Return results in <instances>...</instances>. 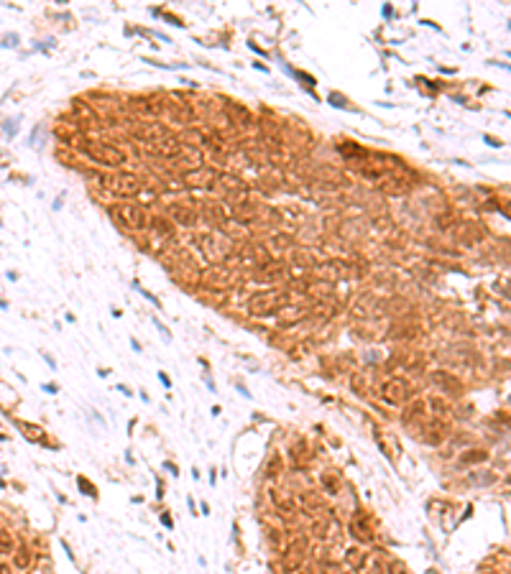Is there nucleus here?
Returning a JSON list of instances; mask_svg holds the SVG:
<instances>
[{"instance_id":"1","label":"nucleus","mask_w":511,"mask_h":574,"mask_svg":"<svg viewBox=\"0 0 511 574\" xmlns=\"http://www.w3.org/2000/svg\"><path fill=\"white\" fill-rule=\"evenodd\" d=\"M102 189L113 191L115 197H136L141 191V181L130 174H95L92 176Z\"/></svg>"},{"instance_id":"2","label":"nucleus","mask_w":511,"mask_h":574,"mask_svg":"<svg viewBox=\"0 0 511 574\" xmlns=\"http://www.w3.org/2000/svg\"><path fill=\"white\" fill-rule=\"evenodd\" d=\"M110 217L123 227V230H130V233H138V230H146L148 227V215L141 205H118L110 210Z\"/></svg>"},{"instance_id":"3","label":"nucleus","mask_w":511,"mask_h":574,"mask_svg":"<svg viewBox=\"0 0 511 574\" xmlns=\"http://www.w3.org/2000/svg\"><path fill=\"white\" fill-rule=\"evenodd\" d=\"M82 153L85 156H90L92 161H97V163H105V166H120V163H125V153L118 148V146H113V143H85L82 146Z\"/></svg>"},{"instance_id":"4","label":"nucleus","mask_w":511,"mask_h":574,"mask_svg":"<svg viewBox=\"0 0 511 574\" xmlns=\"http://www.w3.org/2000/svg\"><path fill=\"white\" fill-rule=\"evenodd\" d=\"M284 304H286V294L284 291H261V294H256L248 301V311L256 314V317H266V314H274V311L284 309Z\"/></svg>"},{"instance_id":"5","label":"nucleus","mask_w":511,"mask_h":574,"mask_svg":"<svg viewBox=\"0 0 511 574\" xmlns=\"http://www.w3.org/2000/svg\"><path fill=\"white\" fill-rule=\"evenodd\" d=\"M220 171H215V168H210V166H197V168H192V171H184L182 174V181L187 184V186H197V189H207V186H212L215 181H220Z\"/></svg>"},{"instance_id":"6","label":"nucleus","mask_w":511,"mask_h":574,"mask_svg":"<svg viewBox=\"0 0 511 574\" xmlns=\"http://www.w3.org/2000/svg\"><path fill=\"white\" fill-rule=\"evenodd\" d=\"M409 396H412L409 386H407L404 380H399V378L386 380V383H384V388H381V398H384V401H389V404H394V406L404 404Z\"/></svg>"},{"instance_id":"7","label":"nucleus","mask_w":511,"mask_h":574,"mask_svg":"<svg viewBox=\"0 0 511 574\" xmlns=\"http://www.w3.org/2000/svg\"><path fill=\"white\" fill-rule=\"evenodd\" d=\"M235 281H238V276H235V271L228 268V266H212V268L205 271V283H210V286H215V289H228V286H233Z\"/></svg>"},{"instance_id":"8","label":"nucleus","mask_w":511,"mask_h":574,"mask_svg":"<svg viewBox=\"0 0 511 574\" xmlns=\"http://www.w3.org/2000/svg\"><path fill=\"white\" fill-rule=\"evenodd\" d=\"M304 556H307V541H304V538L291 541V546H289V549H286V554H284V564H286V569H289V571H297V569L302 566Z\"/></svg>"},{"instance_id":"9","label":"nucleus","mask_w":511,"mask_h":574,"mask_svg":"<svg viewBox=\"0 0 511 574\" xmlns=\"http://www.w3.org/2000/svg\"><path fill=\"white\" fill-rule=\"evenodd\" d=\"M169 217L182 227H190V225H195L197 212H195V207H190L184 202H174V205H169Z\"/></svg>"},{"instance_id":"10","label":"nucleus","mask_w":511,"mask_h":574,"mask_svg":"<svg viewBox=\"0 0 511 574\" xmlns=\"http://www.w3.org/2000/svg\"><path fill=\"white\" fill-rule=\"evenodd\" d=\"M133 135L141 138V140H146L148 146H151V143H158V140H164V138H169L166 128H164V125H156V123H143V125H138V128L133 130Z\"/></svg>"},{"instance_id":"11","label":"nucleus","mask_w":511,"mask_h":574,"mask_svg":"<svg viewBox=\"0 0 511 574\" xmlns=\"http://www.w3.org/2000/svg\"><path fill=\"white\" fill-rule=\"evenodd\" d=\"M151 153H153V156H161V158H172V156L179 153V140H174V138H164V140H158V143H151Z\"/></svg>"},{"instance_id":"12","label":"nucleus","mask_w":511,"mask_h":574,"mask_svg":"<svg viewBox=\"0 0 511 574\" xmlns=\"http://www.w3.org/2000/svg\"><path fill=\"white\" fill-rule=\"evenodd\" d=\"M351 533H353L358 541H363V543L373 541V533H371V526H368L366 515H356V518L351 521Z\"/></svg>"},{"instance_id":"13","label":"nucleus","mask_w":511,"mask_h":574,"mask_svg":"<svg viewBox=\"0 0 511 574\" xmlns=\"http://www.w3.org/2000/svg\"><path fill=\"white\" fill-rule=\"evenodd\" d=\"M169 115H172L177 123H187L192 118V112H190L187 105H172V107H169Z\"/></svg>"},{"instance_id":"14","label":"nucleus","mask_w":511,"mask_h":574,"mask_svg":"<svg viewBox=\"0 0 511 574\" xmlns=\"http://www.w3.org/2000/svg\"><path fill=\"white\" fill-rule=\"evenodd\" d=\"M202 207H205L202 212H205V217H207L210 222H212V220H215V222H223V220H225V215H223V210H220L218 205H212V202H205Z\"/></svg>"},{"instance_id":"15","label":"nucleus","mask_w":511,"mask_h":574,"mask_svg":"<svg viewBox=\"0 0 511 574\" xmlns=\"http://www.w3.org/2000/svg\"><path fill=\"white\" fill-rule=\"evenodd\" d=\"M348 564L353 566V571H361L363 564H366V554L358 551V549H351V551H348Z\"/></svg>"},{"instance_id":"16","label":"nucleus","mask_w":511,"mask_h":574,"mask_svg":"<svg viewBox=\"0 0 511 574\" xmlns=\"http://www.w3.org/2000/svg\"><path fill=\"white\" fill-rule=\"evenodd\" d=\"M148 227H151V230H156L158 235H166V233H172V227H174V225L169 222V220H164V217H151Z\"/></svg>"},{"instance_id":"17","label":"nucleus","mask_w":511,"mask_h":574,"mask_svg":"<svg viewBox=\"0 0 511 574\" xmlns=\"http://www.w3.org/2000/svg\"><path fill=\"white\" fill-rule=\"evenodd\" d=\"M337 151L343 153L345 158H363V156H366V151H363V148H358V146H353V143H343Z\"/></svg>"},{"instance_id":"18","label":"nucleus","mask_w":511,"mask_h":574,"mask_svg":"<svg viewBox=\"0 0 511 574\" xmlns=\"http://www.w3.org/2000/svg\"><path fill=\"white\" fill-rule=\"evenodd\" d=\"M13 564H16L18 569H29V566H31V551H29V549H18L16 556H13Z\"/></svg>"},{"instance_id":"19","label":"nucleus","mask_w":511,"mask_h":574,"mask_svg":"<svg viewBox=\"0 0 511 574\" xmlns=\"http://www.w3.org/2000/svg\"><path fill=\"white\" fill-rule=\"evenodd\" d=\"M18 426L23 429V434H26L29 439H34V442H44V434H41V429H39V426H31V424H23V421H18Z\"/></svg>"},{"instance_id":"20","label":"nucleus","mask_w":511,"mask_h":574,"mask_svg":"<svg viewBox=\"0 0 511 574\" xmlns=\"http://www.w3.org/2000/svg\"><path fill=\"white\" fill-rule=\"evenodd\" d=\"M404 189H407V184L399 181V179H386L384 181V191H389V194H399V191H404Z\"/></svg>"},{"instance_id":"21","label":"nucleus","mask_w":511,"mask_h":574,"mask_svg":"<svg viewBox=\"0 0 511 574\" xmlns=\"http://www.w3.org/2000/svg\"><path fill=\"white\" fill-rule=\"evenodd\" d=\"M13 546H16V541H13V536L8 533V531H0V551H13Z\"/></svg>"},{"instance_id":"22","label":"nucleus","mask_w":511,"mask_h":574,"mask_svg":"<svg viewBox=\"0 0 511 574\" xmlns=\"http://www.w3.org/2000/svg\"><path fill=\"white\" fill-rule=\"evenodd\" d=\"M322 485H325V487H327L330 493H337V487H340V480H337L335 475H330V472H327V475H322Z\"/></svg>"},{"instance_id":"23","label":"nucleus","mask_w":511,"mask_h":574,"mask_svg":"<svg viewBox=\"0 0 511 574\" xmlns=\"http://www.w3.org/2000/svg\"><path fill=\"white\" fill-rule=\"evenodd\" d=\"M77 485H79V490H82V493H85V495H92V498H95V495H97V490H95V485H90V482H87V477H77Z\"/></svg>"},{"instance_id":"24","label":"nucleus","mask_w":511,"mask_h":574,"mask_svg":"<svg viewBox=\"0 0 511 574\" xmlns=\"http://www.w3.org/2000/svg\"><path fill=\"white\" fill-rule=\"evenodd\" d=\"M478 460H486V452H478V449H470V454H465L460 462L468 465V462H478Z\"/></svg>"},{"instance_id":"25","label":"nucleus","mask_w":511,"mask_h":574,"mask_svg":"<svg viewBox=\"0 0 511 574\" xmlns=\"http://www.w3.org/2000/svg\"><path fill=\"white\" fill-rule=\"evenodd\" d=\"M279 467H281V462H279V457H271V462H268V477H274V475H279Z\"/></svg>"},{"instance_id":"26","label":"nucleus","mask_w":511,"mask_h":574,"mask_svg":"<svg viewBox=\"0 0 511 574\" xmlns=\"http://www.w3.org/2000/svg\"><path fill=\"white\" fill-rule=\"evenodd\" d=\"M501 421H503V424H508V426H511V416H501Z\"/></svg>"},{"instance_id":"27","label":"nucleus","mask_w":511,"mask_h":574,"mask_svg":"<svg viewBox=\"0 0 511 574\" xmlns=\"http://www.w3.org/2000/svg\"><path fill=\"white\" fill-rule=\"evenodd\" d=\"M0 574H8V566H0Z\"/></svg>"},{"instance_id":"28","label":"nucleus","mask_w":511,"mask_h":574,"mask_svg":"<svg viewBox=\"0 0 511 574\" xmlns=\"http://www.w3.org/2000/svg\"><path fill=\"white\" fill-rule=\"evenodd\" d=\"M427 574H437V571H435V569H429V571H427Z\"/></svg>"},{"instance_id":"29","label":"nucleus","mask_w":511,"mask_h":574,"mask_svg":"<svg viewBox=\"0 0 511 574\" xmlns=\"http://www.w3.org/2000/svg\"><path fill=\"white\" fill-rule=\"evenodd\" d=\"M483 574H493V571H483Z\"/></svg>"}]
</instances>
